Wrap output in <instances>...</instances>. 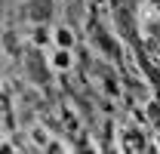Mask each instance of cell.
I'll list each match as a JSON object with an SVG mask.
<instances>
[{
  "instance_id": "6da1fadb",
  "label": "cell",
  "mask_w": 160,
  "mask_h": 154,
  "mask_svg": "<svg viewBox=\"0 0 160 154\" xmlns=\"http://www.w3.org/2000/svg\"><path fill=\"white\" fill-rule=\"evenodd\" d=\"M49 65L56 68V71H68L71 65H74V59H71V49H56L52 59H49Z\"/></svg>"
},
{
  "instance_id": "7a4b0ae2",
  "label": "cell",
  "mask_w": 160,
  "mask_h": 154,
  "mask_svg": "<svg viewBox=\"0 0 160 154\" xmlns=\"http://www.w3.org/2000/svg\"><path fill=\"white\" fill-rule=\"evenodd\" d=\"M56 43H59V49H71V43H74L71 31H68V28H59V31H56Z\"/></svg>"
},
{
  "instance_id": "3957f363",
  "label": "cell",
  "mask_w": 160,
  "mask_h": 154,
  "mask_svg": "<svg viewBox=\"0 0 160 154\" xmlns=\"http://www.w3.org/2000/svg\"><path fill=\"white\" fill-rule=\"evenodd\" d=\"M31 142H34V145H40V148H43V145H49V136H46V130H31Z\"/></svg>"
},
{
  "instance_id": "277c9868",
  "label": "cell",
  "mask_w": 160,
  "mask_h": 154,
  "mask_svg": "<svg viewBox=\"0 0 160 154\" xmlns=\"http://www.w3.org/2000/svg\"><path fill=\"white\" fill-rule=\"evenodd\" d=\"M148 117L160 126V105H157V102H151V105H148Z\"/></svg>"
}]
</instances>
